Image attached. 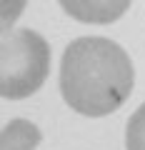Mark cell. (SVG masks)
<instances>
[{
  "label": "cell",
  "mask_w": 145,
  "mask_h": 150,
  "mask_svg": "<svg viewBox=\"0 0 145 150\" xmlns=\"http://www.w3.org/2000/svg\"><path fill=\"white\" fill-rule=\"evenodd\" d=\"M135 70L118 43L98 35L78 38L60 60V95L85 118H105L130 98Z\"/></svg>",
  "instance_id": "obj_1"
},
{
  "label": "cell",
  "mask_w": 145,
  "mask_h": 150,
  "mask_svg": "<svg viewBox=\"0 0 145 150\" xmlns=\"http://www.w3.org/2000/svg\"><path fill=\"white\" fill-rule=\"evenodd\" d=\"M50 70V45L30 28L3 33L0 38V95L23 100L38 93Z\"/></svg>",
  "instance_id": "obj_2"
},
{
  "label": "cell",
  "mask_w": 145,
  "mask_h": 150,
  "mask_svg": "<svg viewBox=\"0 0 145 150\" xmlns=\"http://www.w3.org/2000/svg\"><path fill=\"white\" fill-rule=\"evenodd\" d=\"M70 18L80 23H93V25H108L123 18L130 10V3L120 0H78V3H60Z\"/></svg>",
  "instance_id": "obj_3"
},
{
  "label": "cell",
  "mask_w": 145,
  "mask_h": 150,
  "mask_svg": "<svg viewBox=\"0 0 145 150\" xmlns=\"http://www.w3.org/2000/svg\"><path fill=\"white\" fill-rule=\"evenodd\" d=\"M43 140V133L35 123L15 118L0 133V150H35Z\"/></svg>",
  "instance_id": "obj_4"
},
{
  "label": "cell",
  "mask_w": 145,
  "mask_h": 150,
  "mask_svg": "<svg viewBox=\"0 0 145 150\" xmlns=\"http://www.w3.org/2000/svg\"><path fill=\"white\" fill-rule=\"evenodd\" d=\"M125 148L128 150H145V103L128 120V128H125Z\"/></svg>",
  "instance_id": "obj_5"
},
{
  "label": "cell",
  "mask_w": 145,
  "mask_h": 150,
  "mask_svg": "<svg viewBox=\"0 0 145 150\" xmlns=\"http://www.w3.org/2000/svg\"><path fill=\"white\" fill-rule=\"evenodd\" d=\"M0 10H3L0 28H3V33H10L15 18H20V13L25 10V3H10V0H3V3H0Z\"/></svg>",
  "instance_id": "obj_6"
}]
</instances>
